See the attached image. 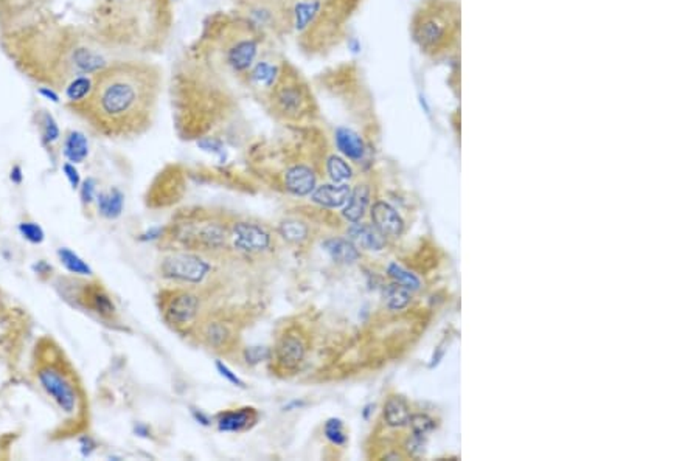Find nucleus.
I'll use <instances>...</instances> for the list:
<instances>
[{
	"instance_id": "4468645a",
	"label": "nucleus",
	"mask_w": 699,
	"mask_h": 461,
	"mask_svg": "<svg viewBox=\"0 0 699 461\" xmlns=\"http://www.w3.org/2000/svg\"><path fill=\"white\" fill-rule=\"evenodd\" d=\"M352 188L347 183H325L311 193V200L325 208H340L347 204Z\"/></svg>"
},
{
	"instance_id": "423d86ee",
	"label": "nucleus",
	"mask_w": 699,
	"mask_h": 461,
	"mask_svg": "<svg viewBox=\"0 0 699 461\" xmlns=\"http://www.w3.org/2000/svg\"><path fill=\"white\" fill-rule=\"evenodd\" d=\"M212 266L195 254H173L163 258L160 263V275L171 281L199 285L210 273Z\"/></svg>"
},
{
	"instance_id": "5701e85b",
	"label": "nucleus",
	"mask_w": 699,
	"mask_h": 461,
	"mask_svg": "<svg viewBox=\"0 0 699 461\" xmlns=\"http://www.w3.org/2000/svg\"><path fill=\"white\" fill-rule=\"evenodd\" d=\"M278 233L285 238L288 242L302 244L309 238V227L302 221L286 219L281 221L278 226Z\"/></svg>"
},
{
	"instance_id": "20e7f679",
	"label": "nucleus",
	"mask_w": 699,
	"mask_h": 461,
	"mask_svg": "<svg viewBox=\"0 0 699 461\" xmlns=\"http://www.w3.org/2000/svg\"><path fill=\"white\" fill-rule=\"evenodd\" d=\"M259 36L262 33L252 27L248 20L235 25L229 38H224L222 47V61H224L233 73L240 77L248 75L255 65L259 53Z\"/></svg>"
},
{
	"instance_id": "aec40b11",
	"label": "nucleus",
	"mask_w": 699,
	"mask_h": 461,
	"mask_svg": "<svg viewBox=\"0 0 699 461\" xmlns=\"http://www.w3.org/2000/svg\"><path fill=\"white\" fill-rule=\"evenodd\" d=\"M96 204H98V212L103 218L117 219L123 212L124 195L117 188L103 191L96 195Z\"/></svg>"
},
{
	"instance_id": "cd10ccee",
	"label": "nucleus",
	"mask_w": 699,
	"mask_h": 461,
	"mask_svg": "<svg viewBox=\"0 0 699 461\" xmlns=\"http://www.w3.org/2000/svg\"><path fill=\"white\" fill-rule=\"evenodd\" d=\"M204 336H205V340H207L208 345L213 346V348H218V349L222 346H227L230 339H232L227 326L219 323V322L208 325Z\"/></svg>"
},
{
	"instance_id": "c85d7f7f",
	"label": "nucleus",
	"mask_w": 699,
	"mask_h": 461,
	"mask_svg": "<svg viewBox=\"0 0 699 461\" xmlns=\"http://www.w3.org/2000/svg\"><path fill=\"white\" fill-rule=\"evenodd\" d=\"M387 272H389L390 277L393 280H395V283H399V285H403L404 287L411 289V291H418V289H420V280H418V277H416V275L412 273L411 271L404 269L403 266H398L397 263H392L389 266Z\"/></svg>"
},
{
	"instance_id": "a878e982",
	"label": "nucleus",
	"mask_w": 699,
	"mask_h": 461,
	"mask_svg": "<svg viewBox=\"0 0 699 461\" xmlns=\"http://www.w3.org/2000/svg\"><path fill=\"white\" fill-rule=\"evenodd\" d=\"M326 173L334 183H345L353 177V169L339 155H330L325 163Z\"/></svg>"
},
{
	"instance_id": "c756f323",
	"label": "nucleus",
	"mask_w": 699,
	"mask_h": 461,
	"mask_svg": "<svg viewBox=\"0 0 699 461\" xmlns=\"http://www.w3.org/2000/svg\"><path fill=\"white\" fill-rule=\"evenodd\" d=\"M323 435L334 446H344L347 443L344 422L339 418H330L323 424Z\"/></svg>"
},
{
	"instance_id": "4be33fe9",
	"label": "nucleus",
	"mask_w": 699,
	"mask_h": 461,
	"mask_svg": "<svg viewBox=\"0 0 699 461\" xmlns=\"http://www.w3.org/2000/svg\"><path fill=\"white\" fill-rule=\"evenodd\" d=\"M92 84H94V75L92 77L83 75L73 78L65 87V96L67 100H69L70 106L72 104H78L81 101H84L92 91Z\"/></svg>"
},
{
	"instance_id": "4c0bfd02",
	"label": "nucleus",
	"mask_w": 699,
	"mask_h": 461,
	"mask_svg": "<svg viewBox=\"0 0 699 461\" xmlns=\"http://www.w3.org/2000/svg\"><path fill=\"white\" fill-rule=\"evenodd\" d=\"M425 446H426V441H425V436H421V435H413L411 440H409L407 443V450L412 453V455L415 457H418L423 453V450H425Z\"/></svg>"
},
{
	"instance_id": "473e14b6",
	"label": "nucleus",
	"mask_w": 699,
	"mask_h": 461,
	"mask_svg": "<svg viewBox=\"0 0 699 461\" xmlns=\"http://www.w3.org/2000/svg\"><path fill=\"white\" fill-rule=\"evenodd\" d=\"M19 232L28 242H32V244H42L44 240H46L44 228L39 224H36V222H32V221L20 222Z\"/></svg>"
},
{
	"instance_id": "9d476101",
	"label": "nucleus",
	"mask_w": 699,
	"mask_h": 461,
	"mask_svg": "<svg viewBox=\"0 0 699 461\" xmlns=\"http://www.w3.org/2000/svg\"><path fill=\"white\" fill-rule=\"evenodd\" d=\"M307 354V345L297 334H285L275 346V361L283 370H295Z\"/></svg>"
},
{
	"instance_id": "dca6fc26",
	"label": "nucleus",
	"mask_w": 699,
	"mask_h": 461,
	"mask_svg": "<svg viewBox=\"0 0 699 461\" xmlns=\"http://www.w3.org/2000/svg\"><path fill=\"white\" fill-rule=\"evenodd\" d=\"M336 148L350 160H361L366 154V143L358 132L348 128H338L334 132Z\"/></svg>"
},
{
	"instance_id": "1a4fd4ad",
	"label": "nucleus",
	"mask_w": 699,
	"mask_h": 461,
	"mask_svg": "<svg viewBox=\"0 0 699 461\" xmlns=\"http://www.w3.org/2000/svg\"><path fill=\"white\" fill-rule=\"evenodd\" d=\"M199 312V299L191 292L177 291L167 300L163 316L174 326H185L195 320Z\"/></svg>"
},
{
	"instance_id": "c03bdc74",
	"label": "nucleus",
	"mask_w": 699,
	"mask_h": 461,
	"mask_svg": "<svg viewBox=\"0 0 699 461\" xmlns=\"http://www.w3.org/2000/svg\"><path fill=\"white\" fill-rule=\"evenodd\" d=\"M302 405H303V403H299V401H294V403H291V404L285 407V410H291V408H294V407H302Z\"/></svg>"
},
{
	"instance_id": "7ed1b4c3",
	"label": "nucleus",
	"mask_w": 699,
	"mask_h": 461,
	"mask_svg": "<svg viewBox=\"0 0 699 461\" xmlns=\"http://www.w3.org/2000/svg\"><path fill=\"white\" fill-rule=\"evenodd\" d=\"M312 100L309 87L300 73L288 63L281 65L278 78L269 89V103L274 112L288 120H299L309 114L314 103Z\"/></svg>"
},
{
	"instance_id": "0eeeda50",
	"label": "nucleus",
	"mask_w": 699,
	"mask_h": 461,
	"mask_svg": "<svg viewBox=\"0 0 699 461\" xmlns=\"http://www.w3.org/2000/svg\"><path fill=\"white\" fill-rule=\"evenodd\" d=\"M448 36V22L440 13L421 11L413 20V39L421 50L437 51Z\"/></svg>"
},
{
	"instance_id": "f8f14e48",
	"label": "nucleus",
	"mask_w": 699,
	"mask_h": 461,
	"mask_svg": "<svg viewBox=\"0 0 699 461\" xmlns=\"http://www.w3.org/2000/svg\"><path fill=\"white\" fill-rule=\"evenodd\" d=\"M371 221L373 226L384 236H399L404 232V221L390 204L379 200L371 208Z\"/></svg>"
},
{
	"instance_id": "a211bd4d",
	"label": "nucleus",
	"mask_w": 699,
	"mask_h": 461,
	"mask_svg": "<svg viewBox=\"0 0 699 461\" xmlns=\"http://www.w3.org/2000/svg\"><path fill=\"white\" fill-rule=\"evenodd\" d=\"M368 202L370 188L367 185H358V187L350 193V197L344 205V210H342V216L350 222H359L367 212Z\"/></svg>"
},
{
	"instance_id": "9b49d317",
	"label": "nucleus",
	"mask_w": 699,
	"mask_h": 461,
	"mask_svg": "<svg viewBox=\"0 0 699 461\" xmlns=\"http://www.w3.org/2000/svg\"><path fill=\"white\" fill-rule=\"evenodd\" d=\"M285 187L294 196H308L317 187V177L311 167L295 163L286 169Z\"/></svg>"
},
{
	"instance_id": "39448f33",
	"label": "nucleus",
	"mask_w": 699,
	"mask_h": 461,
	"mask_svg": "<svg viewBox=\"0 0 699 461\" xmlns=\"http://www.w3.org/2000/svg\"><path fill=\"white\" fill-rule=\"evenodd\" d=\"M246 20L259 33H278L281 28H291L293 6L286 0H243Z\"/></svg>"
},
{
	"instance_id": "79ce46f5",
	"label": "nucleus",
	"mask_w": 699,
	"mask_h": 461,
	"mask_svg": "<svg viewBox=\"0 0 699 461\" xmlns=\"http://www.w3.org/2000/svg\"><path fill=\"white\" fill-rule=\"evenodd\" d=\"M39 93L42 96H46L47 100L50 101H53V103H59V95L53 91V87H41L39 89Z\"/></svg>"
},
{
	"instance_id": "a19ab883",
	"label": "nucleus",
	"mask_w": 699,
	"mask_h": 461,
	"mask_svg": "<svg viewBox=\"0 0 699 461\" xmlns=\"http://www.w3.org/2000/svg\"><path fill=\"white\" fill-rule=\"evenodd\" d=\"M10 179L13 183H16V185H20L22 181H24V174H22V168L20 165H14L13 169H11V173H10Z\"/></svg>"
},
{
	"instance_id": "412c9836",
	"label": "nucleus",
	"mask_w": 699,
	"mask_h": 461,
	"mask_svg": "<svg viewBox=\"0 0 699 461\" xmlns=\"http://www.w3.org/2000/svg\"><path fill=\"white\" fill-rule=\"evenodd\" d=\"M384 420L390 427H404L409 426L411 412L403 398L390 396L384 404Z\"/></svg>"
},
{
	"instance_id": "2eb2a0df",
	"label": "nucleus",
	"mask_w": 699,
	"mask_h": 461,
	"mask_svg": "<svg viewBox=\"0 0 699 461\" xmlns=\"http://www.w3.org/2000/svg\"><path fill=\"white\" fill-rule=\"evenodd\" d=\"M348 240L352 241L358 249L366 250H383L385 245V236L379 232L375 226L370 224H358L353 222V226L348 228Z\"/></svg>"
},
{
	"instance_id": "bb28decb",
	"label": "nucleus",
	"mask_w": 699,
	"mask_h": 461,
	"mask_svg": "<svg viewBox=\"0 0 699 461\" xmlns=\"http://www.w3.org/2000/svg\"><path fill=\"white\" fill-rule=\"evenodd\" d=\"M89 303H91V308L96 314H100L101 317H109L115 312L114 301L101 289H95V291L89 292Z\"/></svg>"
},
{
	"instance_id": "37998d69",
	"label": "nucleus",
	"mask_w": 699,
	"mask_h": 461,
	"mask_svg": "<svg viewBox=\"0 0 699 461\" xmlns=\"http://www.w3.org/2000/svg\"><path fill=\"white\" fill-rule=\"evenodd\" d=\"M191 413H193V416H195V420L198 422L203 424V426H208V424H210V420H208V416H205L200 410H195V408H193Z\"/></svg>"
},
{
	"instance_id": "e433bc0d",
	"label": "nucleus",
	"mask_w": 699,
	"mask_h": 461,
	"mask_svg": "<svg viewBox=\"0 0 699 461\" xmlns=\"http://www.w3.org/2000/svg\"><path fill=\"white\" fill-rule=\"evenodd\" d=\"M63 171L67 177V181H69V183H70V187L73 190L79 188L81 176H79V171L75 168V165H73V163H70V162H67L63 165Z\"/></svg>"
},
{
	"instance_id": "c9c22d12",
	"label": "nucleus",
	"mask_w": 699,
	"mask_h": 461,
	"mask_svg": "<svg viewBox=\"0 0 699 461\" xmlns=\"http://www.w3.org/2000/svg\"><path fill=\"white\" fill-rule=\"evenodd\" d=\"M217 370H218V373L224 379H227L230 384H233L235 387H240V389H244V387H246V384H244V381H241V379L236 376V373H233L232 370H230L227 365H224V363L219 362V361L217 362Z\"/></svg>"
},
{
	"instance_id": "393cba45",
	"label": "nucleus",
	"mask_w": 699,
	"mask_h": 461,
	"mask_svg": "<svg viewBox=\"0 0 699 461\" xmlns=\"http://www.w3.org/2000/svg\"><path fill=\"white\" fill-rule=\"evenodd\" d=\"M411 289L404 287L399 283H393L389 285L384 291V299L387 308L392 311H401L404 309L409 303H411Z\"/></svg>"
},
{
	"instance_id": "f257e3e1",
	"label": "nucleus",
	"mask_w": 699,
	"mask_h": 461,
	"mask_svg": "<svg viewBox=\"0 0 699 461\" xmlns=\"http://www.w3.org/2000/svg\"><path fill=\"white\" fill-rule=\"evenodd\" d=\"M160 86L162 75L155 65L114 63L95 73L91 93L70 108L103 136H139L151 124Z\"/></svg>"
},
{
	"instance_id": "f704fd0d",
	"label": "nucleus",
	"mask_w": 699,
	"mask_h": 461,
	"mask_svg": "<svg viewBox=\"0 0 699 461\" xmlns=\"http://www.w3.org/2000/svg\"><path fill=\"white\" fill-rule=\"evenodd\" d=\"M79 195H81V200H83V204H92L94 202V199L96 197L95 195V191H96V182L95 179H92V177H89L87 181H84L83 183L79 185Z\"/></svg>"
},
{
	"instance_id": "f3484780",
	"label": "nucleus",
	"mask_w": 699,
	"mask_h": 461,
	"mask_svg": "<svg viewBox=\"0 0 699 461\" xmlns=\"http://www.w3.org/2000/svg\"><path fill=\"white\" fill-rule=\"evenodd\" d=\"M322 245L333 261L339 264H353L361 257L358 247L350 240H344V238H330Z\"/></svg>"
},
{
	"instance_id": "2f4dec72",
	"label": "nucleus",
	"mask_w": 699,
	"mask_h": 461,
	"mask_svg": "<svg viewBox=\"0 0 699 461\" xmlns=\"http://www.w3.org/2000/svg\"><path fill=\"white\" fill-rule=\"evenodd\" d=\"M409 426L412 427L413 435L426 436L429 432H432L434 430L435 422L432 418H430V416H428L425 413H416V415H411Z\"/></svg>"
},
{
	"instance_id": "ea45409f",
	"label": "nucleus",
	"mask_w": 699,
	"mask_h": 461,
	"mask_svg": "<svg viewBox=\"0 0 699 461\" xmlns=\"http://www.w3.org/2000/svg\"><path fill=\"white\" fill-rule=\"evenodd\" d=\"M79 444H81V453H83L84 457H89V455H91V453H92V452L95 450V448H96V444H95V441L92 440L91 436H83V438H81Z\"/></svg>"
},
{
	"instance_id": "6e6552de",
	"label": "nucleus",
	"mask_w": 699,
	"mask_h": 461,
	"mask_svg": "<svg viewBox=\"0 0 699 461\" xmlns=\"http://www.w3.org/2000/svg\"><path fill=\"white\" fill-rule=\"evenodd\" d=\"M229 236L235 247L246 254L264 252L269 249L272 242L269 232H266L262 226L254 224V222H235Z\"/></svg>"
},
{
	"instance_id": "6ab92c4d",
	"label": "nucleus",
	"mask_w": 699,
	"mask_h": 461,
	"mask_svg": "<svg viewBox=\"0 0 699 461\" xmlns=\"http://www.w3.org/2000/svg\"><path fill=\"white\" fill-rule=\"evenodd\" d=\"M63 154L70 163H83L89 155V140L83 132L70 131L67 132L63 143Z\"/></svg>"
},
{
	"instance_id": "7c9ffc66",
	"label": "nucleus",
	"mask_w": 699,
	"mask_h": 461,
	"mask_svg": "<svg viewBox=\"0 0 699 461\" xmlns=\"http://www.w3.org/2000/svg\"><path fill=\"white\" fill-rule=\"evenodd\" d=\"M39 124H41V132H42V140L46 141L47 145H53L55 141L61 137V132H59L58 123L55 122V118L51 114L42 110V114L39 117Z\"/></svg>"
},
{
	"instance_id": "58836bf2",
	"label": "nucleus",
	"mask_w": 699,
	"mask_h": 461,
	"mask_svg": "<svg viewBox=\"0 0 699 461\" xmlns=\"http://www.w3.org/2000/svg\"><path fill=\"white\" fill-rule=\"evenodd\" d=\"M198 146H200L204 151L208 152H214V154L222 152V143L214 138H203L200 141H198Z\"/></svg>"
},
{
	"instance_id": "f03ea898",
	"label": "nucleus",
	"mask_w": 699,
	"mask_h": 461,
	"mask_svg": "<svg viewBox=\"0 0 699 461\" xmlns=\"http://www.w3.org/2000/svg\"><path fill=\"white\" fill-rule=\"evenodd\" d=\"M50 351V359L39 362L36 370V377L41 389L47 393V396L53 401L65 416L77 418L81 412L83 396H81L79 387L75 382V376L70 373L64 365L63 359Z\"/></svg>"
},
{
	"instance_id": "b1692460",
	"label": "nucleus",
	"mask_w": 699,
	"mask_h": 461,
	"mask_svg": "<svg viewBox=\"0 0 699 461\" xmlns=\"http://www.w3.org/2000/svg\"><path fill=\"white\" fill-rule=\"evenodd\" d=\"M58 257H59V261H61V264L70 273L83 275V277H86V275L89 277V275L94 273L92 267L89 266L83 258H81L79 255H77L75 252L70 250V249H67V247L58 249Z\"/></svg>"
},
{
	"instance_id": "ddd939ff",
	"label": "nucleus",
	"mask_w": 699,
	"mask_h": 461,
	"mask_svg": "<svg viewBox=\"0 0 699 461\" xmlns=\"http://www.w3.org/2000/svg\"><path fill=\"white\" fill-rule=\"evenodd\" d=\"M258 421V412L252 407L236 408V410L222 412L218 416V429L221 432H244L255 426Z\"/></svg>"
},
{
	"instance_id": "72a5a7b5",
	"label": "nucleus",
	"mask_w": 699,
	"mask_h": 461,
	"mask_svg": "<svg viewBox=\"0 0 699 461\" xmlns=\"http://www.w3.org/2000/svg\"><path fill=\"white\" fill-rule=\"evenodd\" d=\"M271 356H272L271 349L266 346H249L246 351H244V359H246L250 365H257V363L269 359Z\"/></svg>"
}]
</instances>
